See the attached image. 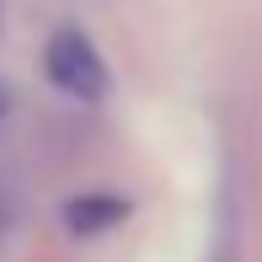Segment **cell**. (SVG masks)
<instances>
[{
  "instance_id": "7a4b0ae2",
  "label": "cell",
  "mask_w": 262,
  "mask_h": 262,
  "mask_svg": "<svg viewBox=\"0 0 262 262\" xmlns=\"http://www.w3.org/2000/svg\"><path fill=\"white\" fill-rule=\"evenodd\" d=\"M123 214H128V198H118V193H80V198L64 204V225L75 235H102V230H113Z\"/></svg>"
},
{
  "instance_id": "3957f363",
  "label": "cell",
  "mask_w": 262,
  "mask_h": 262,
  "mask_svg": "<svg viewBox=\"0 0 262 262\" xmlns=\"http://www.w3.org/2000/svg\"><path fill=\"white\" fill-rule=\"evenodd\" d=\"M0 113H6V91H0Z\"/></svg>"
},
{
  "instance_id": "6da1fadb",
  "label": "cell",
  "mask_w": 262,
  "mask_h": 262,
  "mask_svg": "<svg viewBox=\"0 0 262 262\" xmlns=\"http://www.w3.org/2000/svg\"><path fill=\"white\" fill-rule=\"evenodd\" d=\"M43 70H49V80L64 97H75V102H102L107 97V64H102L97 43H91L86 32H75V27H59L49 38Z\"/></svg>"
}]
</instances>
